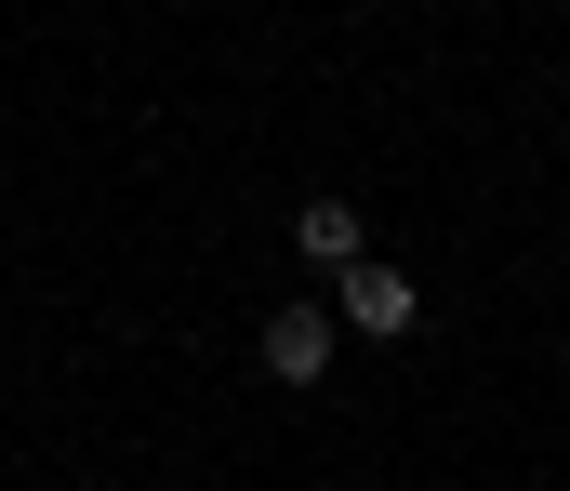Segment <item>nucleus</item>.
<instances>
[{"label": "nucleus", "instance_id": "obj_2", "mask_svg": "<svg viewBox=\"0 0 570 491\" xmlns=\"http://www.w3.org/2000/svg\"><path fill=\"white\" fill-rule=\"evenodd\" d=\"M253 359H266V385H318V372L345 359V320H332V306H279Z\"/></svg>", "mask_w": 570, "mask_h": 491}, {"label": "nucleus", "instance_id": "obj_3", "mask_svg": "<svg viewBox=\"0 0 570 491\" xmlns=\"http://www.w3.org/2000/svg\"><path fill=\"white\" fill-rule=\"evenodd\" d=\"M292 253H305L318 279H345V266L372 253V226H358V199H305V213H292Z\"/></svg>", "mask_w": 570, "mask_h": 491}, {"label": "nucleus", "instance_id": "obj_1", "mask_svg": "<svg viewBox=\"0 0 570 491\" xmlns=\"http://www.w3.org/2000/svg\"><path fill=\"white\" fill-rule=\"evenodd\" d=\"M332 320L358 332V345H412V332H425V293H412L385 253H358V266L332 279Z\"/></svg>", "mask_w": 570, "mask_h": 491}]
</instances>
